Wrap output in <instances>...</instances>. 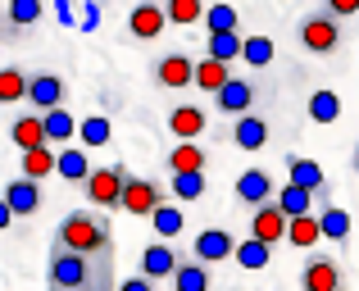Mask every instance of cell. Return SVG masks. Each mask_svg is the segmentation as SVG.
Returning <instances> with one entry per match:
<instances>
[{
	"mask_svg": "<svg viewBox=\"0 0 359 291\" xmlns=\"http://www.w3.org/2000/svg\"><path fill=\"white\" fill-rule=\"evenodd\" d=\"M164 27H168L164 5H155V0H141V5L128 9V32L137 41H155V36H164Z\"/></svg>",
	"mask_w": 359,
	"mask_h": 291,
	"instance_id": "8",
	"label": "cell"
},
{
	"mask_svg": "<svg viewBox=\"0 0 359 291\" xmlns=\"http://www.w3.org/2000/svg\"><path fill=\"white\" fill-rule=\"evenodd\" d=\"M250 237H259V241H269V246H278L282 237H287V214L278 210V201H259V205H250Z\"/></svg>",
	"mask_w": 359,
	"mask_h": 291,
	"instance_id": "9",
	"label": "cell"
},
{
	"mask_svg": "<svg viewBox=\"0 0 359 291\" xmlns=\"http://www.w3.org/2000/svg\"><path fill=\"white\" fill-rule=\"evenodd\" d=\"M232 259H237L241 269H250V273H259V269H269L273 246H269V241H259V237H245V241L232 246Z\"/></svg>",
	"mask_w": 359,
	"mask_h": 291,
	"instance_id": "29",
	"label": "cell"
},
{
	"mask_svg": "<svg viewBox=\"0 0 359 291\" xmlns=\"http://www.w3.org/2000/svg\"><path fill=\"white\" fill-rule=\"evenodd\" d=\"M123 177H128V164H109V168H91L82 177V196H87L96 210H118V191Z\"/></svg>",
	"mask_w": 359,
	"mask_h": 291,
	"instance_id": "4",
	"label": "cell"
},
{
	"mask_svg": "<svg viewBox=\"0 0 359 291\" xmlns=\"http://www.w3.org/2000/svg\"><path fill=\"white\" fill-rule=\"evenodd\" d=\"M205 55H214V60H223V64L241 60V32H237V27H210V36H205Z\"/></svg>",
	"mask_w": 359,
	"mask_h": 291,
	"instance_id": "26",
	"label": "cell"
},
{
	"mask_svg": "<svg viewBox=\"0 0 359 291\" xmlns=\"http://www.w3.org/2000/svg\"><path fill=\"white\" fill-rule=\"evenodd\" d=\"M9 228H14V210H9L5 196H0V232H9Z\"/></svg>",
	"mask_w": 359,
	"mask_h": 291,
	"instance_id": "45",
	"label": "cell"
},
{
	"mask_svg": "<svg viewBox=\"0 0 359 291\" xmlns=\"http://www.w3.org/2000/svg\"><path fill=\"white\" fill-rule=\"evenodd\" d=\"M287 182H300V187H309V191H323V187H327V173H323V164H318V159L291 155L287 159Z\"/></svg>",
	"mask_w": 359,
	"mask_h": 291,
	"instance_id": "22",
	"label": "cell"
},
{
	"mask_svg": "<svg viewBox=\"0 0 359 291\" xmlns=\"http://www.w3.org/2000/svg\"><path fill=\"white\" fill-rule=\"evenodd\" d=\"M46 283L55 291H82L87 287V255H78V250L60 246L55 241L50 246V269H46Z\"/></svg>",
	"mask_w": 359,
	"mask_h": 291,
	"instance_id": "2",
	"label": "cell"
},
{
	"mask_svg": "<svg viewBox=\"0 0 359 291\" xmlns=\"http://www.w3.org/2000/svg\"><path fill=\"white\" fill-rule=\"evenodd\" d=\"M164 201V182H155V177H123V191H118V210L132 214V219H146L155 205Z\"/></svg>",
	"mask_w": 359,
	"mask_h": 291,
	"instance_id": "5",
	"label": "cell"
},
{
	"mask_svg": "<svg viewBox=\"0 0 359 291\" xmlns=\"http://www.w3.org/2000/svg\"><path fill=\"white\" fill-rule=\"evenodd\" d=\"M318 232H323V241H346L351 237V214H346L341 205L327 201L323 214H318Z\"/></svg>",
	"mask_w": 359,
	"mask_h": 291,
	"instance_id": "33",
	"label": "cell"
},
{
	"mask_svg": "<svg viewBox=\"0 0 359 291\" xmlns=\"http://www.w3.org/2000/svg\"><path fill=\"white\" fill-rule=\"evenodd\" d=\"M18 173H23V177H36V182H46V177L55 173V146L41 142V146L18 150Z\"/></svg>",
	"mask_w": 359,
	"mask_h": 291,
	"instance_id": "17",
	"label": "cell"
},
{
	"mask_svg": "<svg viewBox=\"0 0 359 291\" xmlns=\"http://www.w3.org/2000/svg\"><path fill=\"white\" fill-rule=\"evenodd\" d=\"M351 164H355V173H359V142H355V159H351Z\"/></svg>",
	"mask_w": 359,
	"mask_h": 291,
	"instance_id": "46",
	"label": "cell"
},
{
	"mask_svg": "<svg viewBox=\"0 0 359 291\" xmlns=\"http://www.w3.org/2000/svg\"><path fill=\"white\" fill-rule=\"evenodd\" d=\"M5 205L14 210V219H32L36 210H41V187H36V177H23L18 173L14 182H5Z\"/></svg>",
	"mask_w": 359,
	"mask_h": 291,
	"instance_id": "10",
	"label": "cell"
},
{
	"mask_svg": "<svg viewBox=\"0 0 359 291\" xmlns=\"http://www.w3.org/2000/svg\"><path fill=\"white\" fill-rule=\"evenodd\" d=\"M191 69H196V60H187V55H164V60L155 64V82L168 87V91L191 87Z\"/></svg>",
	"mask_w": 359,
	"mask_h": 291,
	"instance_id": "18",
	"label": "cell"
},
{
	"mask_svg": "<svg viewBox=\"0 0 359 291\" xmlns=\"http://www.w3.org/2000/svg\"><path fill=\"white\" fill-rule=\"evenodd\" d=\"M205 128H210V114H205L201 105L168 109V133H173L177 142H196V137H205Z\"/></svg>",
	"mask_w": 359,
	"mask_h": 291,
	"instance_id": "14",
	"label": "cell"
},
{
	"mask_svg": "<svg viewBox=\"0 0 359 291\" xmlns=\"http://www.w3.org/2000/svg\"><path fill=\"white\" fill-rule=\"evenodd\" d=\"M237 201L241 205H259V201H273V177L264 168H245L237 177Z\"/></svg>",
	"mask_w": 359,
	"mask_h": 291,
	"instance_id": "24",
	"label": "cell"
},
{
	"mask_svg": "<svg viewBox=\"0 0 359 291\" xmlns=\"http://www.w3.org/2000/svg\"><path fill=\"white\" fill-rule=\"evenodd\" d=\"M109 137H114V123H109V114H87L78 119V142L82 146H109Z\"/></svg>",
	"mask_w": 359,
	"mask_h": 291,
	"instance_id": "32",
	"label": "cell"
},
{
	"mask_svg": "<svg viewBox=\"0 0 359 291\" xmlns=\"http://www.w3.org/2000/svg\"><path fill=\"white\" fill-rule=\"evenodd\" d=\"M0 41H5V27H0Z\"/></svg>",
	"mask_w": 359,
	"mask_h": 291,
	"instance_id": "47",
	"label": "cell"
},
{
	"mask_svg": "<svg viewBox=\"0 0 359 291\" xmlns=\"http://www.w3.org/2000/svg\"><path fill=\"white\" fill-rule=\"evenodd\" d=\"M241 60L250 64V69H269V64L278 60L273 36H241Z\"/></svg>",
	"mask_w": 359,
	"mask_h": 291,
	"instance_id": "35",
	"label": "cell"
},
{
	"mask_svg": "<svg viewBox=\"0 0 359 291\" xmlns=\"http://www.w3.org/2000/svg\"><path fill=\"white\" fill-rule=\"evenodd\" d=\"M250 105H255V82H250V78H237V73H228V82L214 91V109H219V114H228V119H237V114H245Z\"/></svg>",
	"mask_w": 359,
	"mask_h": 291,
	"instance_id": "6",
	"label": "cell"
},
{
	"mask_svg": "<svg viewBox=\"0 0 359 291\" xmlns=\"http://www.w3.org/2000/svg\"><path fill=\"white\" fill-rule=\"evenodd\" d=\"M309 119H314V123H337V119H341V96H337L332 87L314 91V96H309Z\"/></svg>",
	"mask_w": 359,
	"mask_h": 291,
	"instance_id": "37",
	"label": "cell"
},
{
	"mask_svg": "<svg viewBox=\"0 0 359 291\" xmlns=\"http://www.w3.org/2000/svg\"><path fill=\"white\" fill-rule=\"evenodd\" d=\"M137 269L150 278V283H168V273L177 269V250L168 246L164 237H155L146 250H141V259H137Z\"/></svg>",
	"mask_w": 359,
	"mask_h": 291,
	"instance_id": "11",
	"label": "cell"
},
{
	"mask_svg": "<svg viewBox=\"0 0 359 291\" xmlns=\"http://www.w3.org/2000/svg\"><path fill=\"white\" fill-rule=\"evenodd\" d=\"M46 14V0H9V14H5V41H14V32L23 27H36V18Z\"/></svg>",
	"mask_w": 359,
	"mask_h": 291,
	"instance_id": "21",
	"label": "cell"
},
{
	"mask_svg": "<svg viewBox=\"0 0 359 291\" xmlns=\"http://www.w3.org/2000/svg\"><path fill=\"white\" fill-rule=\"evenodd\" d=\"M273 201H278V210L287 214H309L314 210V191H309V187H300V182H287L282 187V191H273Z\"/></svg>",
	"mask_w": 359,
	"mask_h": 291,
	"instance_id": "31",
	"label": "cell"
},
{
	"mask_svg": "<svg viewBox=\"0 0 359 291\" xmlns=\"http://www.w3.org/2000/svg\"><path fill=\"white\" fill-rule=\"evenodd\" d=\"M300 46L309 55H332L341 46V23H337L327 9H314V14L300 18Z\"/></svg>",
	"mask_w": 359,
	"mask_h": 291,
	"instance_id": "3",
	"label": "cell"
},
{
	"mask_svg": "<svg viewBox=\"0 0 359 291\" xmlns=\"http://www.w3.org/2000/svg\"><path fill=\"white\" fill-rule=\"evenodd\" d=\"M55 5V18H60L64 27H78V14H73V0H50Z\"/></svg>",
	"mask_w": 359,
	"mask_h": 291,
	"instance_id": "43",
	"label": "cell"
},
{
	"mask_svg": "<svg viewBox=\"0 0 359 291\" xmlns=\"http://www.w3.org/2000/svg\"><path fill=\"white\" fill-rule=\"evenodd\" d=\"M9 142H14L18 150L41 146V142H46V133H41V114H18L14 123H9Z\"/></svg>",
	"mask_w": 359,
	"mask_h": 291,
	"instance_id": "34",
	"label": "cell"
},
{
	"mask_svg": "<svg viewBox=\"0 0 359 291\" xmlns=\"http://www.w3.org/2000/svg\"><path fill=\"white\" fill-rule=\"evenodd\" d=\"M323 9L332 18H351V14H359V0H323Z\"/></svg>",
	"mask_w": 359,
	"mask_h": 291,
	"instance_id": "41",
	"label": "cell"
},
{
	"mask_svg": "<svg viewBox=\"0 0 359 291\" xmlns=\"http://www.w3.org/2000/svg\"><path fill=\"white\" fill-rule=\"evenodd\" d=\"M146 219H150V228H155V237H164V241L182 237V228H187V214H182V205H168V201H159L155 210L146 214Z\"/></svg>",
	"mask_w": 359,
	"mask_h": 291,
	"instance_id": "19",
	"label": "cell"
},
{
	"mask_svg": "<svg viewBox=\"0 0 359 291\" xmlns=\"http://www.w3.org/2000/svg\"><path fill=\"white\" fill-rule=\"evenodd\" d=\"M55 241L69 250H78V255H96V250H114V237H109V219H96L91 210H73L64 214L60 232H55Z\"/></svg>",
	"mask_w": 359,
	"mask_h": 291,
	"instance_id": "1",
	"label": "cell"
},
{
	"mask_svg": "<svg viewBox=\"0 0 359 291\" xmlns=\"http://www.w3.org/2000/svg\"><path fill=\"white\" fill-rule=\"evenodd\" d=\"M55 173H60L64 182H78L82 187V177L91 173L87 146H64V150H55Z\"/></svg>",
	"mask_w": 359,
	"mask_h": 291,
	"instance_id": "20",
	"label": "cell"
},
{
	"mask_svg": "<svg viewBox=\"0 0 359 291\" xmlns=\"http://www.w3.org/2000/svg\"><path fill=\"white\" fill-rule=\"evenodd\" d=\"M232 246H237V237H232L228 228H205V232H196L191 255L201 259V264H219V259H232Z\"/></svg>",
	"mask_w": 359,
	"mask_h": 291,
	"instance_id": "12",
	"label": "cell"
},
{
	"mask_svg": "<svg viewBox=\"0 0 359 291\" xmlns=\"http://www.w3.org/2000/svg\"><path fill=\"white\" fill-rule=\"evenodd\" d=\"M300 287H305V291H337V287H341V264L327 259V255L305 259V269H300Z\"/></svg>",
	"mask_w": 359,
	"mask_h": 291,
	"instance_id": "13",
	"label": "cell"
},
{
	"mask_svg": "<svg viewBox=\"0 0 359 291\" xmlns=\"http://www.w3.org/2000/svg\"><path fill=\"white\" fill-rule=\"evenodd\" d=\"M228 73H232V69H228L223 60L205 55V60H196V69H191V87H201V91H210V96H214V91L228 82Z\"/></svg>",
	"mask_w": 359,
	"mask_h": 291,
	"instance_id": "28",
	"label": "cell"
},
{
	"mask_svg": "<svg viewBox=\"0 0 359 291\" xmlns=\"http://www.w3.org/2000/svg\"><path fill=\"white\" fill-rule=\"evenodd\" d=\"M41 133H46V142H50V146H69L73 137H78V119H73L64 105L41 109Z\"/></svg>",
	"mask_w": 359,
	"mask_h": 291,
	"instance_id": "16",
	"label": "cell"
},
{
	"mask_svg": "<svg viewBox=\"0 0 359 291\" xmlns=\"http://www.w3.org/2000/svg\"><path fill=\"white\" fill-rule=\"evenodd\" d=\"M27 100V73L23 69H0V105H23Z\"/></svg>",
	"mask_w": 359,
	"mask_h": 291,
	"instance_id": "36",
	"label": "cell"
},
{
	"mask_svg": "<svg viewBox=\"0 0 359 291\" xmlns=\"http://www.w3.org/2000/svg\"><path fill=\"white\" fill-rule=\"evenodd\" d=\"M114 250H96L87 255V287L82 291H114Z\"/></svg>",
	"mask_w": 359,
	"mask_h": 291,
	"instance_id": "25",
	"label": "cell"
},
{
	"mask_svg": "<svg viewBox=\"0 0 359 291\" xmlns=\"http://www.w3.org/2000/svg\"><path fill=\"white\" fill-rule=\"evenodd\" d=\"M205 27H237L241 18H237V9L232 5H223V0H214V5H205V18H201Z\"/></svg>",
	"mask_w": 359,
	"mask_h": 291,
	"instance_id": "40",
	"label": "cell"
},
{
	"mask_svg": "<svg viewBox=\"0 0 359 291\" xmlns=\"http://www.w3.org/2000/svg\"><path fill=\"white\" fill-rule=\"evenodd\" d=\"M96 23H100V5H96V0H87V5H82V14H78V27H82V32H91Z\"/></svg>",
	"mask_w": 359,
	"mask_h": 291,
	"instance_id": "42",
	"label": "cell"
},
{
	"mask_svg": "<svg viewBox=\"0 0 359 291\" xmlns=\"http://www.w3.org/2000/svg\"><path fill=\"white\" fill-rule=\"evenodd\" d=\"M282 241H291L296 250H309V246H318L323 241V232H318V214L309 210V214H291L287 219V237Z\"/></svg>",
	"mask_w": 359,
	"mask_h": 291,
	"instance_id": "23",
	"label": "cell"
},
{
	"mask_svg": "<svg viewBox=\"0 0 359 291\" xmlns=\"http://www.w3.org/2000/svg\"><path fill=\"white\" fill-rule=\"evenodd\" d=\"M173 196L177 201H201L205 196V168H196V173H173Z\"/></svg>",
	"mask_w": 359,
	"mask_h": 291,
	"instance_id": "39",
	"label": "cell"
},
{
	"mask_svg": "<svg viewBox=\"0 0 359 291\" xmlns=\"http://www.w3.org/2000/svg\"><path fill=\"white\" fill-rule=\"evenodd\" d=\"M210 164V155H205V146H191V142H177L168 150V173H196V168Z\"/></svg>",
	"mask_w": 359,
	"mask_h": 291,
	"instance_id": "30",
	"label": "cell"
},
{
	"mask_svg": "<svg viewBox=\"0 0 359 291\" xmlns=\"http://www.w3.org/2000/svg\"><path fill=\"white\" fill-rule=\"evenodd\" d=\"M164 18H168V23H177V27H196L205 18V0H168Z\"/></svg>",
	"mask_w": 359,
	"mask_h": 291,
	"instance_id": "38",
	"label": "cell"
},
{
	"mask_svg": "<svg viewBox=\"0 0 359 291\" xmlns=\"http://www.w3.org/2000/svg\"><path fill=\"white\" fill-rule=\"evenodd\" d=\"M232 146L237 150H264L269 146V119H259V114H237L232 119Z\"/></svg>",
	"mask_w": 359,
	"mask_h": 291,
	"instance_id": "15",
	"label": "cell"
},
{
	"mask_svg": "<svg viewBox=\"0 0 359 291\" xmlns=\"http://www.w3.org/2000/svg\"><path fill=\"white\" fill-rule=\"evenodd\" d=\"M118 291H150V278H146V273H137V278H128V283H123Z\"/></svg>",
	"mask_w": 359,
	"mask_h": 291,
	"instance_id": "44",
	"label": "cell"
},
{
	"mask_svg": "<svg viewBox=\"0 0 359 291\" xmlns=\"http://www.w3.org/2000/svg\"><path fill=\"white\" fill-rule=\"evenodd\" d=\"M168 283H173L177 291H205L210 287V264H201V259H177V269L168 273Z\"/></svg>",
	"mask_w": 359,
	"mask_h": 291,
	"instance_id": "27",
	"label": "cell"
},
{
	"mask_svg": "<svg viewBox=\"0 0 359 291\" xmlns=\"http://www.w3.org/2000/svg\"><path fill=\"white\" fill-rule=\"evenodd\" d=\"M69 100V82L60 73H32L27 78V105L32 109H55Z\"/></svg>",
	"mask_w": 359,
	"mask_h": 291,
	"instance_id": "7",
	"label": "cell"
}]
</instances>
